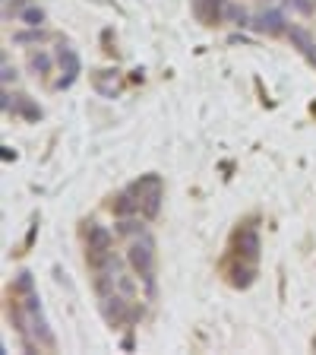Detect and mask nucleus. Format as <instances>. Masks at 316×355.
Instances as JSON below:
<instances>
[{
	"mask_svg": "<svg viewBox=\"0 0 316 355\" xmlns=\"http://www.w3.org/2000/svg\"><path fill=\"white\" fill-rule=\"evenodd\" d=\"M313 349H316V340H313Z\"/></svg>",
	"mask_w": 316,
	"mask_h": 355,
	"instance_id": "nucleus-20",
	"label": "nucleus"
},
{
	"mask_svg": "<svg viewBox=\"0 0 316 355\" xmlns=\"http://www.w3.org/2000/svg\"><path fill=\"white\" fill-rule=\"evenodd\" d=\"M10 83H16V70L10 64H3V86H10Z\"/></svg>",
	"mask_w": 316,
	"mask_h": 355,
	"instance_id": "nucleus-19",
	"label": "nucleus"
},
{
	"mask_svg": "<svg viewBox=\"0 0 316 355\" xmlns=\"http://www.w3.org/2000/svg\"><path fill=\"white\" fill-rule=\"evenodd\" d=\"M124 298L127 295H118V292H111V295L102 298V314H104V320H108L111 327H120V324H127V320H130L133 308H127Z\"/></svg>",
	"mask_w": 316,
	"mask_h": 355,
	"instance_id": "nucleus-3",
	"label": "nucleus"
},
{
	"mask_svg": "<svg viewBox=\"0 0 316 355\" xmlns=\"http://www.w3.org/2000/svg\"><path fill=\"white\" fill-rule=\"evenodd\" d=\"M57 64H60V70H64V76L54 83V89H70L76 83V76H80V70H82L80 54H76L66 42H60L57 44Z\"/></svg>",
	"mask_w": 316,
	"mask_h": 355,
	"instance_id": "nucleus-2",
	"label": "nucleus"
},
{
	"mask_svg": "<svg viewBox=\"0 0 316 355\" xmlns=\"http://www.w3.org/2000/svg\"><path fill=\"white\" fill-rule=\"evenodd\" d=\"M54 60H57V54H48V51H32L29 54V70L35 76H44V73H51V67H54Z\"/></svg>",
	"mask_w": 316,
	"mask_h": 355,
	"instance_id": "nucleus-9",
	"label": "nucleus"
},
{
	"mask_svg": "<svg viewBox=\"0 0 316 355\" xmlns=\"http://www.w3.org/2000/svg\"><path fill=\"white\" fill-rule=\"evenodd\" d=\"M140 209H142V200L136 197V193L127 187L124 193H118V197L111 200V213L118 216V219H124V216H140Z\"/></svg>",
	"mask_w": 316,
	"mask_h": 355,
	"instance_id": "nucleus-7",
	"label": "nucleus"
},
{
	"mask_svg": "<svg viewBox=\"0 0 316 355\" xmlns=\"http://www.w3.org/2000/svg\"><path fill=\"white\" fill-rule=\"evenodd\" d=\"M118 292H120V295H127V298H133V295H136V282H133L130 276L120 273L118 276Z\"/></svg>",
	"mask_w": 316,
	"mask_h": 355,
	"instance_id": "nucleus-17",
	"label": "nucleus"
},
{
	"mask_svg": "<svg viewBox=\"0 0 316 355\" xmlns=\"http://www.w3.org/2000/svg\"><path fill=\"white\" fill-rule=\"evenodd\" d=\"M44 19H48V13H44L38 3H29V7L19 13V22H22V26H32V29H41Z\"/></svg>",
	"mask_w": 316,
	"mask_h": 355,
	"instance_id": "nucleus-10",
	"label": "nucleus"
},
{
	"mask_svg": "<svg viewBox=\"0 0 316 355\" xmlns=\"http://www.w3.org/2000/svg\"><path fill=\"white\" fill-rule=\"evenodd\" d=\"M158 209H162V191L146 193V197H142V216H146V219H155Z\"/></svg>",
	"mask_w": 316,
	"mask_h": 355,
	"instance_id": "nucleus-15",
	"label": "nucleus"
},
{
	"mask_svg": "<svg viewBox=\"0 0 316 355\" xmlns=\"http://www.w3.org/2000/svg\"><path fill=\"white\" fill-rule=\"evenodd\" d=\"M234 248H237L241 257H247V260L257 263V257H259V232L257 229H237L234 232Z\"/></svg>",
	"mask_w": 316,
	"mask_h": 355,
	"instance_id": "nucleus-6",
	"label": "nucleus"
},
{
	"mask_svg": "<svg viewBox=\"0 0 316 355\" xmlns=\"http://www.w3.org/2000/svg\"><path fill=\"white\" fill-rule=\"evenodd\" d=\"M288 7H295L297 13H313V7H316V0H285Z\"/></svg>",
	"mask_w": 316,
	"mask_h": 355,
	"instance_id": "nucleus-18",
	"label": "nucleus"
},
{
	"mask_svg": "<svg viewBox=\"0 0 316 355\" xmlns=\"http://www.w3.org/2000/svg\"><path fill=\"white\" fill-rule=\"evenodd\" d=\"M313 13H316V7H313Z\"/></svg>",
	"mask_w": 316,
	"mask_h": 355,
	"instance_id": "nucleus-21",
	"label": "nucleus"
},
{
	"mask_svg": "<svg viewBox=\"0 0 316 355\" xmlns=\"http://www.w3.org/2000/svg\"><path fill=\"white\" fill-rule=\"evenodd\" d=\"M225 3L228 0H193V13L199 22H219L225 19Z\"/></svg>",
	"mask_w": 316,
	"mask_h": 355,
	"instance_id": "nucleus-8",
	"label": "nucleus"
},
{
	"mask_svg": "<svg viewBox=\"0 0 316 355\" xmlns=\"http://www.w3.org/2000/svg\"><path fill=\"white\" fill-rule=\"evenodd\" d=\"M225 19H231L234 26H250L253 16L247 13L243 7H237V3H231V0H228V3H225Z\"/></svg>",
	"mask_w": 316,
	"mask_h": 355,
	"instance_id": "nucleus-13",
	"label": "nucleus"
},
{
	"mask_svg": "<svg viewBox=\"0 0 316 355\" xmlns=\"http://www.w3.org/2000/svg\"><path fill=\"white\" fill-rule=\"evenodd\" d=\"M118 235H124V238H136V235H142V222L136 219V216H124V219H118Z\"/></svg>",
	"mask_w": 316,
	"mask_h": 355,
	"instance_id": "nucleus-11",
	"label": "nucleus"
},
{
	"mask_svg": "<svg viewBox=\"0 0 316 355\" xmlns=\"http://www.w3.org/2000/svg\"><path fill=\"white\" fill-rule=\"evenodd\" d=\"M250 26L257 32H266V35H281V32H288V22H285L281 10H263L259 16H253Z\"/></svg>",
	"mask_w": 316,
	"mask_h": 355,
	"instance_id": "nucleus-5",
	"label": "nucleus"
},
{
	"mask_svg": "<svg viewBox=\"0 0 316 355\" xmlns=\"http://www.w3.org/2000/svg\"><path fill=\"white\" fill-rule=\"evenodd\" d=\"M127 260H130V266L136 270V276L146 282V292H149V298H152L155 295V238L149 235V232L136 235V241H133L130 251H127Z\"/></svg>",
	"mask_w": 316,
	"mask_h": 355,
	"instance_id": "nucleus-1",
	"label": "nucleus"
},
{
	"mask_svg": "<svg viewBox=\"0 0 316 355\" xmlns=\"http://www.w3.org/2000/svg\"><path fill=\"white\" fill-rule=\"evenodd\" d=\"M38 42H44V32L32 29V26H26V32H16L13 35V44H38Z\"/></svg>",
	"mask_w": 316,
	"mask_h": 355,
	"instance_id": "nucleus-16",
	"label": "nucleus"
},
{
	"mask_svg": "<svg viewBox=\"0 0 316 355\" xmlns=\"http://www.w3.org/2000/svg\"><path fill=\"white\" fill-rule=\"evenodd\" d=\"M111 244H114V232L98 225V222H89L86 225V248L89 254H108Z\"/></svg>",
	"mask_w": 316,
	"mask_h": 355,
	"instance_id": "nucleus-4",
	"label": "nucleus"
},
{
	"mask_svg": "<svg viewBox=\"0 0 316 355\" xmlns=\"http://www.w3.org/2000/svg\"><path fill=\"white\" fill-rule=\"evenodd\" d=\"M253 276H257V263H250V266H234L231 270V282H234L237 288H247L253 282Z\"/></svg>",
	"mask_w": 316,
	"mask_h": 355,
	"instance_id": "nucleus-12",
	"label": "nucleus"
},
{
	"mask_svg": "<svg viewBox=\"0 0 316 355\" xmlns=\"http://www.w3.org/2000/svg\"><path fill=\"white\" fill-rule=\"evenodd\" d=\"M35 292V279H32V273H26L22 270L19 276H16V282H13V295L16 298H26V295H32Z\"/></svg>",
	"mask_w": 316,
	"mask_h": 355,
	"instance_id": "nucleus-14",
	"label": "nucleus"
}]
</instances>
